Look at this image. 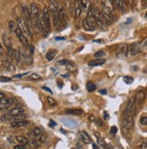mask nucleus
Wrapping results in <instances>:
<instances>
[{"label":"nucleus","instance_id":"4","mask_svg":"<svg viewBox=\"0 0 147 149\" xmlns=\"http://www.w3.org/2000/svg\"><path fill=\"white\" fill-rule=\"evenodd\" d=\"M82 25L84 30L88 32H93L98 28L95 20L93 18H89V17H87L82 21Z\"/></svg>","mask_w":147,"mask_h":149},{"label":"nucleus","instance_id":"37","mask_svg":"<svg viewBox=\"0 0 147 149\" xmlns=\"http://www.w3.org/2000/svg\"><path fill=\"white\" fill-rule=\"evenodd\" d=\"M71 62H69L68 60H62V61H59L58 63L60 65H69Z\"/></svg>","mask_w":147,"mask_h":149},{"label":"nucleus","instance_id":"34","mask_svg":"<svg viewBox=\"0 0 147 149\" xmlns=\"http://www.w3.org/2000/svg\"><path fill=\"white\" fill-rule=\"evenodd\" d=\"M16 27H17V25H16L13 21H10V22H9V28H10V31H11L12 33H15Z\"/></svg>","mask_w":147,"mask_h":149},{"label":"nucleus","instance_id":"52","mask_svg":"<svg viewBox=\"0 0 147 149\" xmlns=\"http://www.w3.org/2000/svg\"><path fill=\"white\" fill-rule=\"evenodd\" d=\"M0 54H3V47H2V45H0Z\"/></svg>","mask_w":147,"mask_h":149},{"label":"nucleus","instance_id":"31","mask_svg":"<svg viewBox=\"0 0 147 149\" xmlns=\"http://www.w3.org/2000/svg\"><path fill=\"white\" fill-rule=\"evenodd\" d=\"M47 102H48V104L50 105L51 107H54V106H56V104H57L56 100L53 98H51V97H47Z\"/></svg>","mask_w":147,"mask_h":149},{"label":"nucleus","instance_id":"30","mask_svg":"<svg viewBox=\"0 0 147 149\" xmlns=\"http://www.w3.org/2000/svg\"><path fill=\"white\" fill-rule=\"evenodd\" d=\"M86 87H87V90H88L89 92H93L97 89V86L95 85L94 83H92V82H88L87 85H86Z\"/></svg>","mask_w":147,"mask_h":149},{"label":"nucleus","instance_id":"46","mask_svg":"<svg viewBox=\"0 0 147 149\" xmlns=\"http://www.w3.org/2000/svg\"><path fill=\"white\" fill-rule=\"evenodd\" d=\"M29 47H30V52H31V54H33V52H34V47H33V45H30Z\"/></svg>","mask_w":147,"mask_h":149},{"label":"nucleus","instance_id":"27","mask_svg":"<svg viewBox=\"0 0 147 149\" xmlns=\"http://www.w3.org/2000/svg\"><path fill=\"white\" fill-rule=\"evenodd\" d=\"M79 4L81 9H88L90 6V1H88V0H80V1H79Z\"/></svg>","mask_w":147,"mask_h":149},{"label":"nucleus","instance_id":"51","mask_svg":"<svg viewBox=\"0 0 147 149\" xmlns=\"http://www.w3.org/2000/svg\"><path fill=\"white\" fill-rule=\"evenodd\" d=\"M4 97H5V94H4V93H2V92H0V100L3 99Z\"/></svg>","mask_w":147,"mask_h":149},{"label":"nucleus","instance_id":"54","mask_svg":"<svg viewBox=\"0 0 147 149\" xmlns=\"http://www.w3.org/2000/svg\"><path fill=\"white\" fill-rule=\"evenodd\" d=\"M76 89H78V87H77V85H73V87H72V90H73V91H75Z\"/></svg>","mask_w":147,"mask_h":149},{"label":"nucleus","instance_id":"61","mask_svg":"<svg viewBox=\"0 0 147 149\" xmlns=\"http://www.w3.org/2000/svg\"><path fill=\"white\" fill-rule=\"evenodd\" d=\"M72 149H75V148H72Z\"/></svg>","mask_w":147,"mask_h":149},{"label":"nucleus","instance_id":"29","mask_svg":"<svg viewBox=\"0 0 147 149\" xmlns=\"http://www.w3.org/2000/svg\"><path fill=\"white\" fill-rule=\"evenodd\" d=\"M13 58L15 60V62H16L17 63H21V57H20L19 51L14 50V52H13Z\"/></svg>","mask_w":147,"mask_h":149},{"label":"nucleus","instance_id":"12","mask_svg":"<svg viewBox=\"0 0 147 149\" xmlns=\"http://www.w3.org/2000/svg\"><path fill=\"white\" fill-rule=\"evenodd\" d=\"M8 116H9V118L10 120H12V118L14 117H16V116H19V115H22V114H24V109L23 108H14L12 109L11 110L8 111V113H6Z\"/></svg>","mask_w":147,"mask_h":149},{"label":"nucleus","instance_id":"47","mask_svg":"<svg viewBox=\"0 0 147 149\" xmlns=\"http://www.w3.org/2000/svg\"><path fill=\"white\" fill-rule=\"evenodd\" d=\"M99 92H100L101 94H103V95H106V94H107V91H106V90H101Z\"/></svg>","mask_w":147,"mask_h":149},{"label":"nucleus","instance_id":"2","mask_svg":"<svg viewBox=\"0 0 147 149\" xmlns=\"http://www.w3.org/2000/svg\"><path fill=\"white\" fill-rule=\"evenodd\" d=\"M16 24H17V27L19 28V30L22 32V33L26 37L27 39H32V32L29 29L27 24L25 23L24 19L22 18V17H18L16 20Z\"/></svg>","mask_w":147,"mask_h":149},{"label":"nucleus","instance_id":"62","mask_svg":"<svg viewBox=\"0 0 147 149\" xmlns=\"http://www.w3.org/2000/svg\"><path fill=\"white\" fill-rule=\"evenodd\" d=\"M0 149H1V148H0Z\"/></svg>","mask_w":147,"mask_h":149},{"label":"nucleus","instance_id":"7","mask_svg":"<svg viewBox=\"0 0 147 149\" xmlns=\"http://www.w3.org/2000/svg\"><path fill=\"white\" fill-rule=\"evenodd\" d=\"M134 117H127V118H123L122 121V128L124 131H129L132 129L134 127Z\"/></svg>","mask_w":147,"mask_h":149},{"label":"nucleus","instance_id":"40","mask_svg":"<svg viewBox=\"0 0 147 149\" xmlns=\"http://www.w3.org/2000/svg\"><path fill=\"white\" fill-rule=\"evenodd\" d=\"M116 132H117V127H115V126H113V127H111V129H110V133H111L112 135H115Z\"/></svg>","mask_w":147,"mask_h":149},{"label":"nucleus","instance_id":"33","mask_svg":"<svg viewBox=\"0 0 147 149\" xmlns=\"http://www.w3.org/2000/svg\"><path fill=\"white\" fill-rule=\"evenodd\" d=\"M29 79H30V80H32V81H38V80H41L42 77L40 75L36 74V73H33V74L30 75Z\"/></svg>","mask_w":147,"mask_h":149},{"label":"nucleus","instance_id":"58","mask_svg":"<svg viewBox=\"0 0 147 149\" xmlns=\"http://www.w3.org/2000/svg\"><path fill=\"white\" fill-rule=\"evenodd\" d=\"M77 148H78V149H82V147H81L80 145H78V146H77Z\"/></svg>","mask_w":147,"mask_h":149},{"label":"nucleus","instance_id":"43","mask_svg":"<svg viewBox=\"0 0 147 149\" xmlns=\"http://www.w3.org/2000/svg\"><path fill=\"white\" fill-rule=\"evenodd\" d=\"M27 74H28V72H26V73H23V74H18V75H15L14 78H21V77H23V76L27 75Z\"/></svg>","mask_w":147,"mask_h":149},{"label":"nucleus","instance_id":"23","mask_svg":"<svg viewBox=\"0 0 147 149\" xmlns=\"http://www.w3.org/2000/svg\"><path fill=\"white\" fill-rule=\"evenodd\" d=\"M3 41H4V43H5V45L6 46L7 50H9V49H12V42H11V40L9 39V37H8L6 33L3 34Z\"/></svg>","mask_w":147,"mask_h":149},{"label":"nucleus","instance_id":"19","mask_svg":"<svg viewBox=\"0 0 147 149\" xmlns=\"http://www.w3.org/2000/svg\"><path fill=\"white\" fill-rule=\"evenodd\" d=\"M144 99H145V93L144 91H140L136 94L135 98V102L136 105H141L144 102Z\"/></svg>","mask_w":147,"mask_h":149},{"label":"nucleus","instance_id":"22","mask_svg":"<svg viewBox=\"0 0 147 149\" xmlns=\"http://www.w3.org/2000/svg\"><path fill=\"white\" fill-rule=\"evenodd\" d=\"M83 110L80 109H68L66 110V114L68 115H74V116H81L83 115Z\"/></svg>","mask_w":147,"mask_h":149},{"label":"nucleus","instance_id":"59","mask_svg":"<svg viewBox=\"0 0 147 149\" xmlns=\"http://www.w3.org/2000/svg\"><path fill=\"white\" fill-rule=\"evenodd\" d=\"M144 45H145V46L147 47V40H146V41L144 42Z\"/></svg>","mask_w":147,"mask_h":149},{"label":"nucleus","instance_id":"10","mask_svg":"<svg viewBox=\"0 0 147 149\" xmlns=\"http://www.w3.org/2000/svg\"><path fill=\"white\" fill-rule=\"evenodd\" d=\"M15 34H16V36H17V38L19 39V41H20V42L22 43V45L24 46V47H28V46H30V45H29V42H28V39L25 37L24 34L22 33V32L19 30V28L18 27H16V30H15Z\"/></svg>","mask_w":147,"mask_h":149},{"label":"nucleus","instance_id":"3","mask_svg":"<svg viewBox=\"0 0 147 149\" xmlns=\"http://www.w3.org/2000/svg\"><path fill=\"white\" fill-rule=\"evenodd\" d=\"M136 109V104L135 102V98L129 99L127 105L126 107V109L123 112V118H127V117H134Z\"/></svg>","mask_w":147,"mask_h":149},{"label":"nucleus","instance_id":"60","mask_svg":"<svg viewBox=\"0 0 147 149\" xmlns=\"http://www.w3.org/2000/svg\"><path fill=\"white\" fill-rule=\"evenodd\" d=\"M145 17H147V12H146V14H145Z\"/></svg>","mask_w":147,"mask_h":149},{"label":"nucleus","instance_id":"35","mask_svg":"<svg viewBox=\"0 0 147 149\" xmlns=\"http://www.w3.org/2000/svg\"><path fill=\"white\" fill-rule=\"evenodd\" d=\"M105 54H106V52L104 51H99V52H98L95 54V57H97L96 59H102L101 57H104V56H105Z\"/></svg>","mask_w":147,"mask_h":149},{"label":"nucleus","instance_id":"15","mask_svg":"<svg viewBox=\"0 0 147 149\" xmlns=\"http://www.w3.org/2000/svg\"><path fill=\"white\" fill-rule=\"evenodd\" d=\"M79 136H80V140L84 144H86V145L92 144V139L86 131H80V132L79 133Z\"/></svg>","mask_w":147,"mask_h":149},{"label":"nucleus","instance_id":"53","mask_svg":"<svg viewBox=\"0 0 147 149\" xmlns=\"http://www.w3.org/2000/svg\"><path fill=\"white\" fill-rule=\"evenodd\" d=\"M104 117H105V118H108V116H107V113L105 112V114H104Z\"/></svg>","mask_w":147,"mask_h":149},{"label":"nucleus","instance_id":"49","mask_svg":"<svg viewBox=\"0 0 147 149\" xmlns=\"http://www.w3.org/2000/svg\"><path fill=\"white\" fill-rule=\"evenodd\" d=\"M50 125H51V127H53V126H56V123H55V122H53V120H51V123H50Z\"/></svg>","mask_w":147,"mask_h":149},{"label":"nucleus","instance_id":"45","mask_svg":"<svg viewBox=\"0 0 147 149\" xmlns=\"http://www.w3.org/2000/svg\"><path fill=\"white\" fill-rule=\"evenodd\" d=\"M93 42H98V43H103V42H104V40H102V39H98V40H94Z\"/></svg>","mask_w":147,"mask_h":149},{"label":"nucleus","instance_id":"28","mask_svg":"<svg viewBox=\"0 0 147 149\" xmlns=\"http://www.w3.org/2000/svg\"><path fill=\"white\" fill-rule=\"evenodd\" d=\"M95 136H97V138H98V143L99 144V146H101L102 147H104V148H107V144L105 143V141L100 137V135L98 134V133H95Z\"/></svg>","mask_w":147,"mask_h":149},{"label":"nucleus","instance_id":"39","mask_svg":"<svg viewBox=\"0 0 147 149\" xmlns=\"http://www.w3.org/2000/svg\"><path fill=\"white\" fill-rule=\"evenodd\" d=\"M0 81H12V79L11 78H8V77H0Z\"/></svg>","mask_w":147,"mask_h":149},{"label":"nucleus","instance_id":"21","mask_svg":"<svg viewBox=\"0 0 147 149\" xmlns=\"http://www.w3.org/2000/svg\"><path fill=\"white\" fill-rule=\"evenodd\" d=\"M105 63H106L105 59H95V60L90 61L89 63V66H100V65H103Z\"/></svg>","mask_w":147,"mask_h":149},{"label":"nucleus","instance_id":"13","mask_svg":"<svg viewBox=\"0 0 147 149\" xmlns=\"http://www.w3.org/2000/svg\"><path fill=\"white\" fill-rule=\"evenodd\" d=\"M29 11H30V15L32 19L33 18H37V17L40 16V11L39 8L37 6V5L35 3H32L29 6Z\"/></svg>","mask_w":147,"mask_h":149},{"label":"nucleus","instance_id":"25","mask_svg":"<svg viewBox=\"0 0 147 149\" xmlns=\"http://www.w3.org/2000/svg\"><path fill=\"white\" fill-rule=\"evenodd\" d=\"M56 54H57V51L51 49V50L48 51V52L46 54V59L48 61H53L54 59V57L56 56Z\"/></svg>","mask_w":147,"mask_h":149},{"label":"nucleus","instance_id":"56","mask_svg":"<svg viewBox=\"0 0 147 149\" xmlns=\"http://www.w3.org/2000/svg\"><path fill=\"white\" fill-rule=\"evenodd\" d=\"M89 119H90L91 121H94V120H95V118H94L93 116H91V117H89Z\"/></svg>","mask_w":147,"mask_h":149},{"label":"nucleus","instance_id":"5","mask_svg":"<svg viewBox=\"0 0 147 149\" xmlns=\"http://www.w3.org/2000/svg\"><path fill=\"white\" fill-rule=\"evenodd\" d=\"M141 52V47L138 42H134L127 47V57H133Z\"/></svg>","mask_w":147,"mask_h":149},{"label":"nucleus","instance_id":"38","mask_svg":"<svg viewBox=\"0 0 147 149\" xmlns=\"http://www.w3.org/2000/svg\"><path fill=\"white\" fill-rule=\"evenodd\" d=\"M140 122H141L142 125L147 126V117H142L140 118Z\"/></svg>","mask_w":147,"mask_h":149},{"label":"nucleus","instance_id":"24","mask_svg":"<svg viewBox=\"0 0 147 149\" xmlns=\"http://www.w3.org/2000/svg\"><path fill=\"white\" fill-rule=\"evenodd\" d=\"M5 66H6V69L9 70V71H12V70H14V65H13V63H12V59L9 56H6V57Z\"/></svg>","mask_w":147,"mask_h":149},{"label":"nucleus","instance_id":"32","mask_svg":"<svg viewBox=\"0 0 147 149\" xmlns=\"http://www.w3.org/2000/svg\"><path fill=\"white\" fill-rule=\"evenodd\" d=\"M123 80H124V81H125L126 84H132L133 81H134V79H133V77H131V76H125Z\"/></svg>","mask_w":147,"mask_h":149},{"label":"nucleus","instance_id":"1","mask_svg":"<svg viewBox=\"0 0 147 149\" xmlns=\"http://www.w3.org/2000/svg\"><path fill=\"white\" fill-rule=\"evenodd\" d=\"M49 10H50V14L53 16V24L55 25V27L57 28V30H60V19H59V13H58V6H57V2L55 1H51L50 5H49Z\"/></svg>","mask_w":147,"mask_h":149},{"label":"nucleus","instance_id":"57","mask_svg":"<svg viewBox=\"0 0 147 149\" xmlns=\"http://www.w3.org/2000/svg\"><path fill=\"white\" fill-rule=\"evenodd\" d=\"M127 21H128V22H126V24H129V23H131V22H132V18H130V19H128Z\"/></svg>","mask_w":147,"mask_h":149},{"label":"nucleus","instance_id":"17","mask_svg":"<svg viewBox=\"0 0 147 149\" xmlns=\"http://www.w3.org/2000/svg\"><path fill=\"white\" fill-rule=\"evenodd\" d=\"M81 11H82V9H81V7H80V6L79 4V1L75 2L74 6H73V15H74L75 19L79 18L80 14H81Z\"/></svg>","mask_w":147,"mask_h":149},{"label":"nucleus","instance_id":"36","mask_svg":"<svg viewBox=\"0 0 147 149\" xmlns=\"http://www.w3.org/2000/svg\"><path fill=\"white\" fill-rule=\"evenodd\" d=\"M140 149H147V139H144V141L140 144Z\"/></svg>","mask_w":147,"mask_h":149},{"label":"nucleus","instance_id":"6","mask_svg":"<svg viewBox=\"0 0 147 149\" xmlns=\"http://www.w3.org/2000/svg\"><path fill=\"white\" fill-rule=\"evenodd\" d=\"M58 13H59V19H60V24L66 26L68 24V16H67V12L63 6H58Z\"/></svg>","mask_w":147,"mask_h":149},{"label":"nucleus","instance_id":"18","mask_svg":"<svg viewBox=\"0 0 147 149\" xmlns=\"http://www.w3.org/2000/svg\"><path fill=\"white\" fill-rule=\"evenodd\" d=\"M29 124V121L28 120H18V121H14L11 123V127H25Z\"/></svg>","mask_w":147,"mask_h":149},{"label":"nucleus","instance_id":"8","mask_svg":"<svg viewBox=\"0 0 147 149\" xmlns=\"http://www.w3.org/2000/svg\"><path fill=\"white\" fill-rule=\"evenodd\" d=\"M50 10L47 6H44V9H42V19L44 21V24L47 27V30L48 32H50L51 30V19H50Z\"/></svg>","mask_w":147,"mask_h":149},{"label":"nucleus","instance_id":"48","mask_svg":"<svg viewBox=\"0 0 147 149\" xmlns=\"http://www.w3.org/2000/svg\"><path fill=\"white\" fill-rule=\"evenodd\" d=\"M55 40H57V41H60V40H65V38H64V37H56V38H55Z\"/></svg>","mask_w":147,"mask_h":149},{"label":"nucleus","instance_id":"20","mask_svg":"<svg viewBox=\"0 0 147 149\" xmlns=\"http://www.w3.org/2000/svg\"><path fill=\"white\" fill-rule=\"evenodd\" d=\"M102 5L104 6L103 9L107 10V11L112 13V11H113V9H114V6H113L114 3L112 1H102Z\"/></svg>","mask_w":147,"mask_h":149},{"label":"nucleus","instance_id":"41","mask_svg":"<svg viewBox=\"0 0 147 149\" xmlns=\"http://www.w3.org/2000/svg\"><path fill=\"white\" fill-rule=\"evenodd\" d=\"M97 125L98 126V127H102L103 125H104V123H103V121L100 119V118H98V119H97Z\"/></svg>","mask_w":147,"mask_h":149},{"label":"nucleus","instance_id":"42","mask_svg":"<svg viewBox=\"0 0 147 149\" xmlns=\"http://www.w3.org/2000/svg\"><path fill=\"white\" fill-rule=\"evenodd\" d=\"M14 149H28V148H26V147H25V146H24L18 145V146H15V147H14Z\"/></svg>","mask_w":147,"mask_h":149},{"label":"nucleus","instance_id":"50","mask_svg":"<svg viewBox=\"0 0 147 149\" xmlns=\"http://www.w3.org/2000/svg\"><path fill=\"white\" fill-rule=\"evenodd\" d=\"M92 146H93V148H94V149H99V147H98L96 144H93Z\"/></svg>","mask_w":147,"mask_h":149},{"label":"nucleus","instance_id":"44","mask_svg":"<svg viewBox=\"0 0 147 149\" xmlns=\"http://www.w3.org/2000/svg\"><path fill=\"white\" fill-rule=\"evenodd\" d=\"M42 90H44V91H48V92H50V93H53V91H51V90H50L49 88H47V87H45V86L42 87Z\"/></svg>","mask_w":147,"mask_h":149},{"label":"nucleus","instance_id":"55","mask_svg":"<svg viewBox=\"0 0 147 149\" xmlns=\"http://www.w3.org/2000/svg\"><path fill=\"white\" fill-rule=\"evenodd\" d=\"M143 4L147 7V0H145V1H143Z\"/></svg>","mask_w":147,"mask_h":149},{"label":"nucleus","instance_id":"9","mask_svg":"<svg viewBox=\"0 0 147 149\" xmlns=\"http://www.w3.org/2000/svg\"><path fill=\"white\" fill-rule=\"evenodd\" d=\"M127 45L126 43H121L116 48V56L118 58H125L126 57V54H127Z\"/></svg>","mask_w":147,"mask_h":149},{"label":"nucleus","instance_id":"26","mask_svg":"<svg viewBox=\"0 0 147 149\" xmlns=\"http://www.w3.org/2000/svg\"><path fill=\"white\" fill-rule=\"evenodd\" d=\"M115 5L117 6V7L122 12H126V2L125 1H115L113 2Z\"/></svg>","mask_w":147,"mask_h":149},{"label":"nucleus","instance_id":"11","mask_svg":"<svg viewBox=\"0 0 147 149\" xmlns=\"http://www.w3.org/2000/svg\"><path fill=\"white\" fill-rule=\"evenodd\" d=\"M19 54H20L21 61H23L24 63H26L28 65H31L33 63V58L31 57V55L27 54L24 49H22V48L19 49Z\"/></svg>","mask_w":147,"mask_h":149},{"label":"nucleus","instance_id":"16","mask_svg":"<svg viewBox=\"0 0 147 149\" xmlns=\"http://www.w3.org/2000/svg\"><path fill=\"white\" fill-rule=\"evenodd\" d=\"M42 132H44V130H42V127H35L28 133V136L33 140V139H35L38 136L42 135Z\"/></svg>","mask_w":147,"mask_h":149},{"label":"nucleus","instance_id":"14","mask_svg":"<svg viewBox=\"0 0 147 149\" xmlns=\"http://www.w3.org/2000/svg\"><path fill=\"white\" fill-rule=\"evenodd\" d=\"M12 100L9 98L4 97L3 99L0 100V110H5L11 107Z\"/></svg>","mask_w":147,"mask_h":149}]
</instances>
